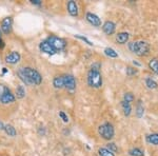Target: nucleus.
Returning a JSON list of instances; mask_svg holds the SVG:
<instances>
[{
    "mask_svg": "<svg viewBox=\"0 0 158 156\" xmlns=\"http://www.w3.org/2000/svg\"><path fill=\"white\" fill-rule=\"evenodd\" d=\"M106 149L110 150L111 152H113V153L114 152H117V150H118V149H117V147H116V145L113 144V142H111V144L106 145Z\"/></svg>",
    "mask_w": 158,
    "mask_h": 156,
    "instance_id": "c85d7f7f",
    "label": "nucleus"
},
{
    "mask_svg": "<svg viewBox=\"0 0 158 156\" xmlns=\"http://www.w3.org/2000/svg\"><path fill=\"white\" fill-rule=\"evenodd\" d=\"M15 101V96L14 94L12 93L10 89H7V91L6 93L3 94V96L0 98V102L3 104H9V103H12V102Z\"/></svg>",
    "mask_w": 158,
    "mask_h": 156,
    "instance_id": "9d476101",
    "label": "nucleus"
},
{
    "mask_svg": "<svg viewBox=\"0 0 158 156\" xmlns=\"http://www.w3.org/2000/svg\"><path fill=\"white\" fill-rule=\"evenodd\" d=\"M75 37H76V38H78V39H80V40H82V41H85V43H88L89 45H93V44H94L93 42L90 41V40H89L88 38L85 37V36H81V35H75Z\"/></svg>",
    "mask_w": 158,
    "mask_h": 156,
    "instance_id": "cd10ccee",
    "label": "nucleus"
},
{
    "mask_svg": "<svg viewBox=\"0 0 158 156\" xmlns=\"http://www.w3.org/2000/svg\"><path fill=\"white\" fill-rule=\"evenodd\" d=\"M133 65H137V66H140V65H141L139 62H137V61H135V60L133 61Z\"/></svg>",
    "mask_w": 158,
    "mask_h": 156,
    "instance_id": "f704fd0d",
    "label": "nucleus"
},
{
    "mask_svg": "<svg viewBox=\"0 0 158 156\" xmlns=\"http://www.w3.org/2000/svg\"><path fill=\"white\" fill-rule=\"evenodd\" d=\"M149 68L152 72H154L155 74H157L158 75V59H156V58H153V59L150 60Z\"/></svg>",
    "mask_w": 158,
    "mask_h": 156,
    "instance_id": "f3484780",
    "label": "nucleus"
},
{
    "mask_svg": "<svg viewBox=\"0 0 158 156\" xmlns=\"http://www.w3.org/2000/svg\"><path fill=\"white\" fill-rule=\"evenodd\" d=\"M88 83L92 88L98 89L102 86V76L99 71L90 70L88 73Z\"/></svg>",
    "mask_w": 158,
    "mask_h": 156,
    "instance_id": "7ed1b4c3",
    "label": "nucleus"
},
{
    "mask_svg": "<svg viewBox=\"0 0 158 156\" xmlns=\"http://www.w3.org/2000/svg\"><path fill=\"white\" fill-rule=\"evenodd\" d=\"M64 81V88L69 91H74L76 89V80L73 75H63Z\"/></svg>",
    "mask_w": 158,
    "mask_h": 156,
    "instance_id": "423d86ee",
    "label": "nucleus"
},
{
    "mask_svg": "<svg viewBox=\"0 0 158 156\" xmlns=\"http://www.w3.org/2000/svg\"><path fill=\"white\" fill-rule=\"evenodd\" d=\"M121 107H122V110H123L124 115H126V116H130V115H131V112H132L131 103H128V102H126V101L122 100Z\"/></svg>",
    "mask_w": 158,
    "mask_h": 156,
    "instance_id": "a211bd4d",
    "label": "nucleus"
},
{
    "mask_svg": "<svg viewBox=\"0 0 158 156\" xmlns=\"http://www.w3.org/2000/svg\"><path fill=\"white\" fill-rule=\"evenodd\" d=\"M68 12L70 13L71 16H78V6L75 1H69L68 2Z\"/></svg>",
    "mask_w": 158,
    "mask_h": 156,
    "instance_id": "ddd939ff",
    "label": "nucleus"
},
{
    "mask_svg": "<svg viewBox=\"0 0 158 156\" xmlns=\"http://www.w3.org/2000/svg\"><path fill=\"white\" fill-rule=\"evenodd\" d=\"M143 113H144V108L141 104V101L139 100L136 107V116L138 117V118H141V117L143 116Z\"/></svg>",
    "mask_w": 158,
    "mask_h": 156,
    "instance_id": "412c9836",
    "label": "nucleus"
},
{
    "mask_svg": "<svg viewBox=\"0 0 158 156\" xmlns=\"http://www.w3.org/2000/svg\"><path fill=\"white\" fill-rule=\"evenodd\" d=\"M129 154L131 156H144L143 151H141L138 148H133L129 151Z\"/></svg>",
    "mask_w": 158,
    "mask_h": 156,
    "instance_id": "5701e85b",
    "label": "nucleus"
},
{
    "mask_svg": "<svg viewBox=\"0 0 158 156\" xmlns=\"http://www.w3.org/2000/svg\"><path fill=\"white\" fill-rule=\"evenodd\" d=\"M123 101L128 102V103H131V102L134 101V95L132 93H126L123 96Z\"/></svg>",
    "mask_w": 158,
    "mask_h": 156,
    "instance_id": "a878e982",
    "label": "nucleus"
},
{
    "mask_svg": "<svg viewBox=\"0 0 158 156\" xmlns=\"http://www.w3.org/2000/svg\"><path fill=\"white\" fill-rule=\"evenodd\" d=\"M6 72H7L6 69V68H3V73H6Z\"/></svg>",
    "mask_w": 158,
    "mask_h": 156,
    "instance_id": "e433bc0d",
    "label": "nucleus"
},
{
    "mask_svg": "<svg viewBox=\"0 0 158 156\" xmlns=\"http://www.w3.org/2000/svg\"><path fill=\"white\" fill-rule=\"evenodd\" d=\"M131 52L138 56H146L150 52V44L147 41H133L129 43Z\"/></svg>",
    "mask_w": 158,
    "mask_h": 156,
    "instance_id": "f03ea898",
    "label": "nucleus"
},
{
    "mask_svg": "<svg viewBox=\"0 0 158 156\" xmlns=\"http://www.w3.org/2000/svg\"><path fill=\"white\" fill-rule=\"evenodd\" d=\"M12 24H13V19L12 17H6L1 21V25H0V29L4 34H10L12 32Z\"/></svg>",
    "mask_w": 158,
    "mask_h": 156,
    "instance_id": "0eeeda50",
    "label": "nucleus"
},
{
    "mask_svg": "<svg viewBox=\"0 0 158 156\" xmlns=\"http://www.w3.org/2000/svg\"><path fill=\"white\" fill-rule=\"evenodd\" d=\"M16 96H17V98H19V99L23 98V97L25 96V91H24L23 86H17V89H16Z\"/></svg>",
    "mask_w": 158,
    "mask_h": 156,
    "instance_id": "b1692460",
    "label": "nucleus"
},
{
    "mask_svg": "<svg viewBox=\"0 0 158 156\" xmlns=\"http://www.w3.org/2000/svg\"><path fill=\"white\" fill-rule=\"evenodd\" d=\"M31 2L33 4H36V6H41V1H39V0H32Z\"/></svg>",
    "mask_w": 158,
    "mask_h": 156,
    "instance_id": "473e14b6",
    "label": "nucleus"
},
{
    "mask_svg": "<svg viewBox=\"0 0 158 156\" xmlns=\"http://www.w3.org/2000/svg\"><path fill=\"white\" fill-rule=\"evenodd\" d=\"M47 40L49 41L50 44L54 48V50L56 51V52H59V51L64 50L65 45H67V42H65L64 39L59 38L57 36H50Z\"/></svg>",
    "mask_w": 158,
    "mask_h": 156,
    "instance_id": "39448f33",
    "label": "nucleus"
},
{
    "mask_svg": "<svg viewBox=\"0 0 158 156\" xmlns=\"http://www.w3.org/2000/svg\"><path fill=\"white\" fill-rule=\"evenodd\" d=\"M85 18L92 25H94V27H100V25H101L100 18H99L97 15L93 14V13H86Z\"/></svg>",
    "mask_w": 158,
    "mask_h": 156,
    "instance_id": "1a4fd4ad",
    "label": "nucleus"
},
{
    "mask_svg": "<svg viewBox=\"0 0 158 156\" xmlns=\"http://www.w3.org/2000/svg\"><path fill=\"white\" fill-rule=\"evenodd\" d=\"M137 73H138V71L136 70V68L134 69V68H132V66H128V68H127V74H128L129 76H133Z\"/></svg>",
    "mask_w": 158,
    "mask_h": 156,
    "instance_id": "bb28decb",
    "label": "nucleus"
},
{
    "mask_svg": "<svg viewBox=\"0 0 158 156\" xmlns=\"http://www.w3.org/2000/svg\"><path fill=\"white\" fill-rule=\"evenodd\" d=\"M7 89H9L7 86H3V84H0V98L3 96V94L7 91Z\"/></svg>",
    "mask_w": 158,
    "mask_h": 156,
    "instance_id": "c756f323",
    "label": "nucleus"
},
{
    "mask_svg": "<svg viewBox=\"0 0 158 156\" xmlns=\"http://www.w3.org/2000/svg\"><path fill=\"white\" fill-rule=\"evenodd\" d=\"M144 82H146V86H148L149 89H151V90H155V89L158 88V84L156 81H154L152 78L150 77H147L146 80H144Z\"/></svg>",
    "mask_w": 158,
    "mask_h": 156,
    "instance_id": "6ab92c4d",
    "label": "nucleus"
},
{
    "mask_svg": "<svg viewBox=\"0 0 158 156\" xmlns=\"http://www.w3.org/2000/svg\"><path fill=\"white\" fill-rule=\"evenodd\" d=\"M59 116L61 117V118H62V120H63L64 122H68V121H69V117H68L64 113H63L62 111H60V112H59Z\"/></svg>",
    "mask_w": 158,
    "mask_h": 156,
    "instance_id": "7c9ffc66",
    "label": "nucleus"
},
{
    "mask_svg": "<svg viewBox=\"0 0 158 156\" xmlns=\"http://www.w3.org/2000/svg\"><path fill=\"white\" fill-rule=\"evenodd\" d=\"M4 127H6V126L3 124V122L0 121V130H4Z\"/></svg>",
    "mask_w": 158,
    "mask_h": 156,
    "instance_id": "72a5a7b5",
    "label": "nucleus"
},
{
    "mask_svg": "<svg viewBox=\"0 0 158 156\" xmlns=\"http://www.w3.org/2000/svg\"><path fill=\"white\" fill-rule=\"evenodd\" d=\"M0 44H2V39H1V35H0Z\"/></svg>",
    "mask_w": 158,
    "mask_h": 156,
    "instance_id": "c9c22d12",
    "label": "nucleus"
},
{
    "mask_svg": "<svg viewBox=\"0 0 158 156\" xmlns=\"http://www.w3.org/2000/svg\"><path fill=\"white\" fill-rule=\"evenodd\" d=\"M53 86L56 89H62L64 88V81H63V75L62 76H56L53 80Z\"/></svg>",
    "mask_w": 158,
    "mask_h": 156,
    "instance_id": "2eb2a0df",
    "label": "nucleus"
},
{
    "mask_svg": "<svg viewBox=\"0 0 158 156\" xmlns=\"http://www.w3.org/2000/svg\"><path fill=\"white\" fill-rule=\"evenodd\" d=\"M20 58H21V56L18 52H11L10 54H7L6 56V61L7 63H11V65H15V63L19 62L20 61Z\"/></svg>",
    "mask_w": 158,
    "mask_h": 156,
    "instance_id": "9b49d317",
    "label": "nucleus"
},
{
    "mask_svg": "<svg viewBox=\"0 0 158 156\" xmlns=\"http://www.w3.org/2000/svg\"><path fill=\"white\" fill-rule=\"evenodd\" d=\"M147 142L153 145H158V133H153V134L148 135L146 138Z\"/></svg>",
    "mask_w": 158,
    "mask_h": 156,
    "instance_id": "dca6fc26",
    "label": "nucleus"
},
{
    "mask_svg": "<svg viewBox=\"0 0 158 156\" xmlns=\"http://www.w3.org/2000/svg\"><path fill=\"white\" fill-rule=\"evenodd\" d=\"M98 153L100 156H115L113 152H111L110 150H108L106 148H100L98 150Z\"/></svg>",
    "mask_w": 158,
    "mask_h": 156,
    "instance_id": "393cba45",
    "label": "nucleus"
},
{
    "mask_svg": "<svg viewBox=\"0 0 158 156\" xmlns=\"http://www.w3.org/2000/svg\"><path fill=\"white\" fill-rule=\"evenodd\" d=\"M102 30L106 35H113L114 33H115L116 25L112 21H106V22H104L102 25Z\"/></svg>",
    "mask_w": 158,
    "mask_h": 156,
    "instance_id": "f8f14e48",
    "label": "nucleus"
},
{
    "mask_svg": "<svg viewBox=\"0 0 158 156\" xmlns=\"http://www.w3.org/2000/svg\"><path fill=\"white\" fill-rule=\"evenodd\" d=\"M4 131H6V133L7 135H9V136H12V137L16 136V134H17L15 128L13 127V126H10V124H7V126L4 127Z\"/></svg>",
    "mask_w": 158,
    "mask_h": 156,
    "instance_id": "4be33fe9",
    "label": "nucleus"
},
{
    "mask_svg": "<svg viewBox=\"0 0 158 156\" xmlns=\"http://www.w3.org/2000/svg\"><path fill=\"white\" fill-rule=\"evenodd\" d=\"M100 63H93L91 66V70H94V71H99V69H100Z\"/></svg>",
    "mask_w": 158,
    "mask_h": 156,
    "instance_id": "2f4dec72",
    "label": "nucleus"
},
{
    "mask_svg": "<svg viewBox=\"0 0 158 156\" xmlns=\"http://www.w3.org/2000/svg\"><path fill=\"white\" fill-rule=\"evenodd\" d=\"M104 54H106L110 58H117V57H118L117 52L112 48H104Z\"/></svg>",
    "mask_w": 158,
    "mask_h": 156,
    "instance_id": "aec40b11",
    "label": "nucleus"
},
{
    "mask_svg": "<svg viewBox=\"0 0 158 156\" xmlns=\"http://www.w3.org/2000/svg\"><path fill=\"white\" fill-rule=\"evenodd\" d=\"M98 133L103 139L106 140H111L112 138L115 135V130L112 124L110 122H104L101 126H99L98 128Z\"/></svg>",
    "mask_w": 158,
    "mask_h": 156,
    "instance_id": "20e7f679",
    "label": "nucleus"
},
{
    "mask_svg": "<svg viewBox=\"0 0 158 156\" xmlns=\"http://www.w3.org/2000/svg\"><path fill=\"white\" fill-rule=\"evenodd\" d=\"M130 38V34L127 32H121V33H118L116 35V41L119 43V44H124V43L128 42Z\"/></svg>",
    "mask_w": 158,
    "mask_h": 156,
    "instance_id": "4468645a",
    "label": "nucleus"
},
{
    "mask_svg": "<svg viewBox=\"0 0 158 156\" xmlns=\"http://www.w3.org/2000/svg\"><path fill=\"white\" fill-rule=\"evenodd\" d=\"M17 74L19 78L27 86H32V84L39 86L42 81V77L39 72L32 68H20Z\"/></svg>",
    "mask_w": 158,
    "mask_h": 156,
    "instance_id": "f257e3e1",
    "label": "nucleus"
},
{
    "mask_svg": "<svg viewBox=\"0 0 158 156\" xmlns=\"http://www.w3.org/2000/svg\"><path fill=\"white\" fill-rule=\"evenodd\" d=\"M39 48H40V51H41V52L45 53V54H49V55H54V54L57 53L54 50V48L50 44L48 40H44V41H42L41 43H40Z\"/></svg>",
    "mask_w": 158,
    "mask_h": 156,
    "instance_id": "6e6552de",
    "label": "nucleus"
}]
</instances>
